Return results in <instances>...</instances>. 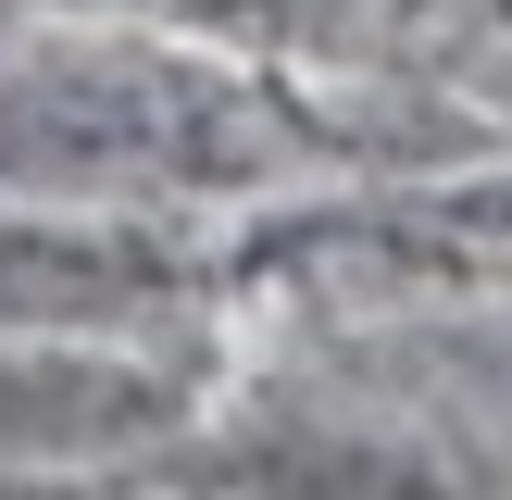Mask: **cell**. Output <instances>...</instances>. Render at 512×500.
I'll return each instance as SVG.
<instances>
[{
    "instance_id": "obj_3",
    "label": "cell",
    "mask_w": 512,
    "mask_h": 500,
    "mask_svg": "<svg viewBox=\"0 0 512 500\" xmlns=\"http://www.w3.org/2000/svg\"><path fill=\"white\" fill-rule=\"evenodd\" d=\"M213 250L188 213H50L0 200V338L13 325H188Z\"/></svg>"
},
{
    "instance_id": "obj_8",
    "label": "cell",
    "mask_w": 512,
    "mask_h": 500,
    "mask_svg": "<svg viewBox=\"0 0 512 500\" xmlns=\"http://www.w3.org/2000/svg\"><path fill=\"white\" fill-rule=\"evenodd\" d=\"M25 13H113V0H25Z\"/></svg>"
},
{
    "instance_id": "obj_1",
    "label": "cell",
    "mask_w": 512,
    "mask_h": 500,
    "mask_svg": "<svg viewBox=\"0 0 512 500\" xmlns=\"http://www.w3.org/2000/svg\"><path fill=\"white\" fill-rule=\"evenodd\" d=\"M325 163V125L288 75L138 13H63L0 50V200L50 213H200L275 200Z\"/></svg>"
},
{
    "instance_id": "obj_7",
    "label": "cell",
    "mask_w": 512,
    "mask_h": 500,
    "mask_svg": "<svg viewBox=\"0 0 512 500\" xmlns=\"http://www.w3.org/2000/svg\"><path fill=\"white\" fill-rule=\"evenodd\" d=\"M438 75H450L463 100H500V113H512V0H450Z\"/></svg>"
},
{
    "instance_id": "obj_6",
    "label": "cell",
    "mask_w": 512,
    "mask_h": 500,
    "mask_svg": "<svg viewBox=\"0 0 512 500\" xmlns=\"http://www.w3.org/2000/svg\"><path fill=\"white\" fill-rule=\"evenodd\" d=\"M213 488H250V500H463V475L425 463L400 438H338V425H275L263 450L213 463Z\"/></svg>"
},
{
    "instance_id": "obj_2",
    "label": "cell",
    "mask_w": 512,
    "mask_h": 500,
    "mask_svg": "<svg viewBox=\"0 0 512 500\" xmlns=\"http://www.w3.org/2000/svg\"><path fill=\"white\" fill-rule=\"evenodd\" d=\"M213 350L188 325H13L0 338V475H100L188 438Z\"/></svg>"
},
{
    "instance_id": "obj_5",
    "label": "cell",
    "mask_w": 512,
    "mask_h": 500,
    "mask_svg": "<svg viewBox=\"0 0 512 500\" xmlns=\"http://www.w3.org/2000/svg\"><path fill=\"white\" fill-rule=\"evenodd\" d=\"M163 25H188V38L300 88V75H375V63L438 50L450 0H163Z\"/></svg>"
},
{
    "instance_id": "obj_4",
    "label": "cell",
    "mask_w": 512,
    "mask_h": 500,
    "mask_svg": "<svg viewBox=\"0 0 512 500\" xmlns=\"http://www.w3.org/2000/svg\"><path fill=\"white\" fill-rule=\"evenodd\" d=\"M238 263H338V275H400V288H488L512 275V163L475 175H425V188H375V200H325V213L250 238Z\"/></svg>"
}]
</instances>
